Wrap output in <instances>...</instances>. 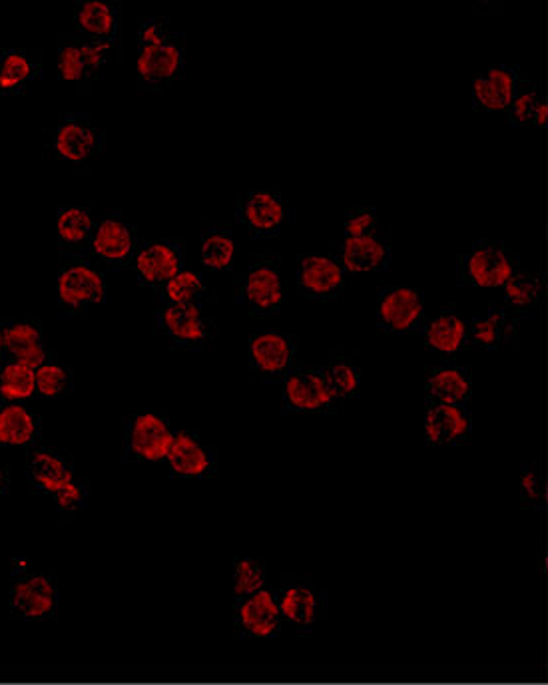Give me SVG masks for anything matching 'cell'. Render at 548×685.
<instances>
[{"label":"cell","mask_w":548,"mask_h":685,"mask_svg":"<svg viewBox=\"0 0 548 685\" xmlns=\"http://www.w3.org/2000/svg\"><path fill=\"white\" fill-rule=\"evenodd\" d=\"M58 275H56V295L62 311L70 315H84L94 305L102 303L106 297V277L82 255L60 253Z\"/></svg>","instance_id":"cell-1"},{"label":"cell","mask_w":548,"mask_h":685,"mask_svg":"<svg viewBox=\"0 0 548 685\" xmlns=\"http://www.w3.org/2000/svg\"><path fill=\"white\" fill-rule=\"evenodd\" d=\"M236 295L248 307L252 317L270 319L279 315L283 289L277 259L268 255L252 257L242 277L236 281Z\"/></svg>","instance_id":"cell-2"},{"label":"cell","mask_w":548,"mask_h":685,"mask_svg":"<svg viewBox=\"0 0 548 685\" xmlns=\"http://www.w3.org/2000/svg\"><path fill=\"white\" fill-rule=\"evenodd\" d=\"M156 329L172 347L208 349L216 341V323L202 307L158 301Z\"/></svg>","instance_id":"cell-3"},{"label":"cell","mask_w":548,"mask_h":685,"mask_svg":"<svg viewBox=\"0 0 548 685\" xmlns=\"http://www.w3.org/2000/svg\"><path fill=\"white\" fill-rule=\"evenodd\" d=\"M461 277L475 287H505L521 271V261L503 243L493 239L477 241L459 259Z\"/></svg>","instance_id":"cell-4"},{"label":"cell","mask_w":548,"mask_h":685,"mask_svg":"<svg viewBox=\"0 0 548 685\" xmlns=\"http://www.w3.org/2000/svg\"><path fill=\"white\" fill-rule=\"evenodd\" d=\"M118 46L120 44L110 40H88L74 36L72 40L62 42L58 48V76L76 84L80 90L100 76V72L110 64Z\"/></svg>","instance_id":"cell-5"},{"label":"cell","mask_w":548,"mask_h":685,"mask_svg":"<svg viewBox=\"0 0 548 685\" xmlns=\"http://www.w3.org/2000/svg\"><path fill=\"white\" fill-rule=\"evenodd\" d=\"M56 604L58 586L52 576L30 570H10L8 606L12 618L44 620L54 614Z\"/></svg>","instance_id":"cell-6"},{"label":"cell","mask_w":548,"mask_h":685,"mask_svg":"<svg viewBox=\"0 0 548 685\" xmlns=\"http://www.w3.org/2000/svg\"><path fill=\"white\" fill-rule=\"evenodd\" d=\"M283 405L291 413L333 415L343 409V403L327 385L321 369H293L281 381Z\"/></svg>","instance_id":"cell-7"},{"label":"cell","mask_w":548,"mask_h":685,"mask_svg":"<svg viewBox=\"0 0 548 685\" xmlns=\"http://www.w3.org/2000/svg\"><path fill=\"white\" fill-rule=\"evenodd\" d=\"M186 52L182 38L174 32L170 38L138 48V86L146 92H158L178 80L184 72Z\"/></svg>","instance_id":"cell-8"},{"label":"cell","mask_w":548,"mask_h":685,"mask_svg":"<svg viewBox=\"0 0 548 685\" xmlns=\"http://www.w3.org/2000/svg\"><path fill=\"white\" fill-rule=\"evenodd\" d=\"M140 249L138 229L130 224L120 212L106 214L94 229L90 241V261L104 265H132Z\"/></svg>","instance_id":"cell-9"},{"label":"cell","mask_w":548,"mask_h":685,"mask_svg":"<svg viewBox=\"0 0 548 685\" xmlns=\"http://www.w3.org/2000/svg\"><path fill=\"white\" fill-rule=\"evenodd\" d=\"M174 435L166 417L154 413L132 415L124 421L126 457L140 462H162L172 447Z\"/></svg>","instance_id":"cell-10"},{"label":"cell","mask_w":548,"mask_h":685,"mask_svg":"<svg viewBox=\"0 0 548 685\" xmlns=\"http://www.w3.org/2000/svg\"><path fill=\"white\" fill-rule=\"evenodd\" d=\"M425 321V297L417 287H387L377 295L379 333H413Z\"/></svg>","instance_id":"cell-11"},{"label":"cell","mask_w":548,"mask_h":685,"mask_svg":"<svg viewBox=\"0 0 548 685\" xmlns=\"http://www.w3.org/2000/svg\"><path fill=\"white\" fill-rule=\"evenodd\" d=\"M102 146L104 132L86 114H66L52 134V148L58 158L76 166L94 160Z\"/></svg>","instance_id":"cell-12"},{"label":"cell","mask_w":548,"mask_h":685,"mask_svg":"<svg viewBox=\"0 0 548 685\" xmlns=\"http://www.w3.org/2000/svg\"><path fill=\"white\" fill-rule=\"evenodd\" d=\"M140 283L156 291L186 269V243L182 239H150L140 243L134 259Z\"/></svg>","instance_id":"cell-13"},{"label":"cell","mask_w":548,"mask_h":685,"mask_svg":"<svg viewBox=\"0 0 548 685\" xmlns=\"http://www.w3.org/2000/svg\"><path fill=\"white\" fill-rule=\"evenodd\" d=\"M248 359L254 379L283 381L295 369L297 347L289 335L268 331L250 339Z\"/></svg>","instance_id":"cell-14"},{"label":"cell","mask_w":548,"mask_h":685,"mask_svg":"<svg viewBox=\"0 0 548 685\" xmlns=\"http://www.w3.org/2000/svg\"><path fill=\"white\" fill-rule=\"evenodd\" d=\"M281 620H287L299 632L311 630L323 618V594L319 588L301 576H283L281 588L275 592Z\"/></svg>","instance_id":"cell-15"},{"label":"cell","mask_w":548,"mask_h":685,"mask_svg":"<svg viewBox=\"0 0 548 685\" xmlns=\"http://www.w3.org/2000/svg\"><path fill=\"white\" fill-rule=\"evenodd\" d=\"M347 275L333 255H303L297 259V287L315 301H331L343 293Z\"/></svg>","instance_id":"cell-16"},{"label":"cell","mask_w":548,"mask_h":685,"mask_svg":"<svg viewBox=\"0 0 548 685\" xmlns=\"http://www.w3.org/2000/svg\"><path fill=\"white\" fill-rule=\"evenodd\" d=\"M72 458L60 449L34 447L26 455V478L30 490L52 498L60 488L76 478Z\"/></svg>","instance_id":"cell-17"},{"label":"cell","mask_w":548,"mask_h":685,"mask_svg":"<svg viewBox=\"0 0 548 685\" xmlns=\"http://www.w3.org/2000/svg\"><path fill=\"white\" fill-rule=\"evenodd\" d=\"M473 415L467 405L427 403L425 439L433 447H461L471 441Z\"/></svg>","instance_id":"cell-18"},{"label":"cell","mask_w":548,"mask_h":685,"mask_svg":"<svg viewBox=\"0 0 548 685\" xmlns=\"http://www.w3.org/2000/svg\"><path fill=\"white\" fill-rule=\"evenodd\" d=\"M236 218L260 237H274L289 222V208L275 192H248L238 198Z\"/></svg>","instance_id":"cell-19"},{"label":"cell","mask_w":548,"mask_h":685,"mask_svg":"<svg viewBox=\"0 0 548 685\" xmlns=\"http://www.w3.org/2000/svg\"><path fill=\"white\" fill-rule=\"evenodd\" d=\"M168 470L178 478H208L216 472V449L190 431L174 435L172 447L166 455Z\"/></svg>","instance_id":"cell-20"},{"label":"cell","mask_w":548,"mask_h":685,"mask_svg":"<svg viewBox=\"0 0 548 685\" xmlns=\"http://www.w3.org/2000/svg\"><path fill=\"white\" fill-rule=\"evenodd\" d=\"M2 341L6 359L24 363L34 371L50 359L42 325L34 319H4Z\"/></svg>","instance_id":"cell-21"},{"label":"cell","mask_w":548,"mask_h":685,"mask_svg":"<svg viewBox=\"0 0 548 685\" xmlns=\"http://www.w3.org/2000/svg\"><path fill=\"white\" fill-rule=\"evenodd\" d=\"M521 84L517 64H493L475 78L473 106L483 112L507 110Z\"/></svg>","instance_id":"cell-22"},{"label":"cell","mask_w":548,"mask_h":685,"mask_svg":"<svg viewBox=\"0 0 548 685\" xmlns=\"http://www.w3.org/2000/svg\"><path fill=\"white\" fill-rule=\"evenodd\" d=\"M234 620L242 634L254 638H270L281 628V612L275 590L264 588L252 596L238 598L234 606Z\"/></svg>","instance_id":"cell-23"},{"label":"cell","mask_w":548,"mask_h":685,"mask_svg":"<svg viewBox=\"0 0 548 685\" xmlns=\"http://www.w3.org/2000/svg\"><path fill=\"white\" fill-rule=\"evenodd\" d=\"M74 32L78 38L110 40L120 44L122 4L104 0H84L74 4Z\"/></svg>","instance_id":"cell-24"},{"label":"cell","mask_w":548,"mask_h":685,"mask_svg":"<svg viewBox=\"0 0 548 685\" xmlns=\"http://www.w3.org/2000/svg\"><path fill=\"white\" fill-rule=\"evenodd\" d=\"M391 259V231L379 228L367 237H345L341 243V265L345 271L371 273Z\"/></svg>","instance_id":"cell-25"},{"label":"cell","mask_w":548,"mask_h":685,"mask_svg":"<svg viewBox=\"0 0 548 685\" xmlns=\"http://www.w3.org/2000/svg\"><path fill=\"white\" fill-rule=\"evenodd\" d=\"M427 403L467 405L473 397V373L467 367H437L425 381Z\"/></svg>","instance_id":"cell-26"},{"label":"cell","mask_w":548,"mask_h":685,"mask_svg":"<svg viewBox=\"0 0 548 685\" xmlns=\"http://www.w3.org/2000/svg\"><path fill=\"white\" fill-rule=\"evenodd\" d=\"M98 226L96 214L90 208H64L56 218V241L60 253L88 257L90 241Z\"/></svg>","instance_id":"cell-27"},{"label":"cell","mask_w":548,"mask_h":685,"mask_svg":"<svg viewBox=\"0 0 548 685\" xmlns=\"http://www.w3.org/2000/svg\"><path fill=\"white\" fill-rule=\"evenodd\" d=\"M42 66L36 48H0V94H20L38 76Z\"/></svg>","instance_id":"cell-28"},{"label":"cell","mask_w":548,"mask_h":685,"mask_svg":"<svg viewBox=\"0 0 548 685\" xmlns=\"http://www.w3.org/2000/svg\"><path fill=\"white\" fill-rule=\"evenodd\" d=\"M42 433L40 417L22 403H0V447L34 449Z\"/></svg>","instance_id":"cell-29"},{"label":"cell","mask_w":548,"mask_h":685,"mask_svg":"<svg viewBox=\"0 0 548 685\" xmlns=\"http://www.w3.org/2000/svg\"><path fill=\"white\" fill-rule=\"evenodd\" d=\"M469 325L455 311H441L425 325V345L441 357H455L467 349Z\"/></svg>","instance_id":"cell-30"},{"label":"cell","mask_w":548,"mask_h":685,"mask_svg":"<svg viewBox=\"0 0 548 685\" xmlns=\"http://www.w3.org/2000/svg\"><path fill=\"white\" fill-rule=\"evenodd\" d=\"M517 333V317L507 309L493 307L469 327L467 349H497Z\"/></svg>","instance_id":"cell-31"},{"label":"cell","mask_w":548,"mask_h":685,"mask_svg":"<svg viewBox=\"0 0 548 685\" xmlns=\"http://www.w3.org/2000/svg\"><path fill=\"white\" fill-rule=\"evenodd\" d=\"M158 301H168L176 305H194L206 307L216 301V293L206 285L202 275L192 269H182L176 277L164 283L158 291Z\"/></svg>","instance_id":"cell-32"},{"label":"cell","mask_w":548,"mask_h":685,"mask_svg":"<svg viewBox=\"0 0 548 685\" xmlns=\"http://www.w3.org/2000/svg\"><path fill=\"white\" fill-rule=\"evenodd\" d=\"M236 243L232 229L224 224H212L202 229L200 237V261L206 269L226 271L234 265Z\"/></svg>","instance_id":"cell-33"},{"label":"cell","mask_w":548,"mask_h":685,"mask_svg":"<svg viewBox=\"0 0 548 685\" xmlns=\"http://www.w3.org/2000/svg\"><path fill=\"white\" fill-rule=\"evenodd\" d=\"M505 309L513 315L533 311L545 293V281L537 271H519L505 283Z\"/></svg>","instance_id":"cell-34"},{"label":"cell","mask_w":548,"mask_h":685,"mask_svg":"<svg viewBox=\"0 0 548 685\" xmlns=\"http://www.w3.org/2000/svg\"><path fill=\"white\" fill-rule=\"evenodd\" d=\"M36 395V371L10 361L0 367V403H24Z\"/></svg>","instance_id":"cell-35"},{"label":"cell","mask_w":548,"mask_h":685,"mask_svg":"<svg viewBox=\"0 0 548 685\" xmlns=\"http://www.w3.org/2000/svg\"><path fill=\"white\" fill-rule=\"evenodd\" d=\"M327 385L331 387V391L337 395V399L341 403H345L347 399L359 395L361 391V371L355 365L353 359L343 357V355H335L331 357V361L321 369Z\"/></svg>","instance_id":"cell-36"},{"label":"cell","mask_w":548,"mask_h":685,"mask_svg":"<svg viewBox=\"0 0 548 685\" xmlns=\"http://www.w3.org/2000/svg\"><path fill=\"white\" fill-rule=\"evenodd\" d=\"M72 381H74L72 371L60 361L50 357L44 365L36 369V395L46 397V399L66 395L72 387Z\"/></svg>","instance_id":"cell-37"},{"label":"cell","mask_w":548,"mask_h":685,"mask_svg":"<svg viewBox=\"0 0 548 685\" xmlns=\"http://www.w3.org/2000/svg\"><path fill=\"white\" fill-rule=\"evenodd\" d=\"M268 582V572L262 560L256 558H236L234 562V594L238 598L252 596L264 588Z\"/></svg>","instance_id":"cell-38"},{"label":"cell","mask_w":548,"mask_h":685,"mask_svg":"<svg viewBox=\"0 0 548 685\" xmlns=\"http://www.w3.org/2000/svg\"><path fill=\"white\" fill-rule=\"evenodd\" d=\"M541 92H539V84L533 80H521L509 108H507V116L509 122L513 126H527L533 124L535 118V110L541 102Z\"/></svg>","instance_id":"cell-39"},{"label":"cell","mask_w":548,"mask_h":685,"mask_svg":"<svg viewBox=\"0 0 548 685\" xmlns=\"http://www.w3.org/2000/svg\"><path fill=\"white\" fill-rule=\"evenodd\" d=\"M88 492H90L88 482L76 476L72 482H68L64 488H60L52 496V502L56 504L58 518L62 524L72 522L76 518V514L84 508V504L88 500Z\"/></svg>","instance_id":"cell-40"},{"label":"cell","mask_w":548,"mask_h":685,"mask_svg":"<svg viewBox=\"0 0 548 685\" xmlns=\"http://www.w3.org/2000/svg\"><path fill=\"white\" fill-rule=\"evenodd\" d=\"M381 228L379 212L373 208H349L345 212V237H367Z\"/></svg>","instance_id":"cell-41"},{"label":"cell","mask_w":548,"mask_h":685,"mask_svg":"<svg viewBox=\"0 0 548 685\" xmlns=\"http://www.w3.org/2000/svg\"><path fill=\"white\" fill-rule=\"evenodd\" d=\"M543 498V478L537 464H525L521 474V502L525 508H537Z\"/></svg>","instance_id":"cell-42"},{"label":"cell","mask_w":548,"mask_h":685,"mask_svg":"<svg viewBox=\"0 0 548 685\" xmlns=\"http://www.w3.org/2000/svg\"><path fill=\"white\" fill-rule=\"evenodd\" d=\"M172 34L174 32L166 20L156 18V16H148V18L140 20V24H138V48L162 42V40L170 38Z\"/></svg>","instance_id":"cell-43"},{"label":"cell","mask_w":548,"mask_h":685,"mask_svg":"<svg viewBox=\"0 0 548 685\" xmlns=\"http://www.w3.org/2000/svg\"><path fill=\"white\" fill-rule=\"evenodd\" d=\"M547 118V100H545V98H541V102H539V106H537V110H535V118H533V124H537V126H547Z\"/></svg>","instance_id":"cell-44"},{"label":"cell","mask_w":548,"mask_h":685,"mask_svg":"<svg viewBox=\"0 0 548 685\" xmlns=\"http://www.w3.org/2000/svg\"><path fill=\"white\" fill-rule=\"evenodd\" d=\"M10 490V470L6 464H0V496Z\"/></svg>","instance_id":"cell-45"},{"label":"cell","mask_w":548,"mask_h":685,"mask_svg":"<svg viewBox=\"0 0 548 685\" xmlns=\"http://www.w3.org/2000/svg\"><path fill=\"white\" fill-rule=\"evenodd\" d=\"M6 363V353H4V341H2V321H0V367Z\"/></svg>","instance_id":"cell-46"}]
</instances>
